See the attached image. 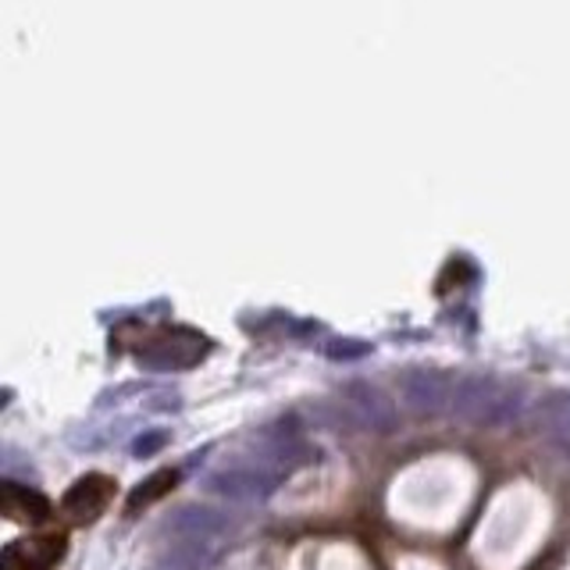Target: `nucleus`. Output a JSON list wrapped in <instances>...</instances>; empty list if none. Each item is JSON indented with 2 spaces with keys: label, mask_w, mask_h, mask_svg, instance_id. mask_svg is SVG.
Instances as JSON below:
<instances>
[{
  "label": "nucleus",
  "mask_w": 570,
  "mask_h": 570,
  "mask_svg": "<svg viewBox=\"0 0 570 570\" xmlns=\"http://www.w3.org/2000/svg\"><path fill=\"white\" fill-rule=\"evenodd\" d=\"M453 410L478 424H510L520 414V389L503 386L493 374H461L453 389Z\"/></svg>",
  "instance_id": "obj_1"
},
{
  "label": "nucleus",
  "mask_w": 570,
  "mask_h": 570,
  "mask_svg": "<svg viewBox=\"0 0 570 570\" xmlns=\"http://www.w3.org/2000/svg\"><path fill=\"white\" fill-rule=\"evenodd\" d=\"M282 482V474L275 467L261 464H229L208 474V488L218 496H225L232 503H246V499H264L272 496Z\"/></svg>",
  "instance_id": "obj_2"
},
{
  "label": "nucleus",
  "mask_w": 570,
  "mask_h": 570,
  "mask_svg": "<svg viewBox=\"0 0 570 570\" xmlns=\"http://www.w3.org/2000/svg\"><path fill=\"white\" fill-rule=\"evenodd\" d=\"M456 378L439 368H410L400 374V395L410 410L418 414H439V410L453 407Z\"/></svg>",
  "instance_id": "obj_3"
},
{
  "label": "nucleus",
  "mask_w": 570,
  "mask_h": 570,
  "mask_svg": "<svg viewBox=\"0 0 570 570\" xmlns=\"http://www.w3.org/2000/svg\"><path fill=\"white\" fill-rule=\"evenodd\" d=\"M208 353V339L189 328H161L154 331L147 346H139V360L154 368H182Z\"/></svg>",
  "instance_id": "obj_4"
},
{
  "label": "nucleus",
  "mask_w": 570,
  "mask_h": 570,
  "mask_svg": "<svg viewBox=\"0 0 570 570\" xmlns=\"http://www.w3.org/2000/svg\"><path fill=\"white\" fill-rule=\"evenodd\" d=\"M68 538L65 535H33V538H14L0 552V570H51L65 557Z\"/></svg>",
  "instance_id": "obj_5"
},
{
  "label": "nucleus",
  "mask_w": 570,
  "mask_h": 570,
  "mask_svg": "<svg viewBox=\"0 0 570 570\" xmlns=\"http://www.w3.org/2000/svg\"><path fill=\"white\" fill-rule=\"evenodd\" d=\"M346 407L353 410V421L371 428V432H395V407L392 400H386V392L363 382V378H353V382L342 386Z\"/></svg>",
  "instance_id": "obj_6"
},
{
  "label": "nucleus",
  "mask_w": 570,
  "mask_h": 570,
  "mask_svg": "<svg viewBox=\"0 0 570 570\" xmlns=\"http://www.w3.org/2000/svg\"><path fill=\"white\" fill-rule=\"evenodd\" d=\"M115 496V482L107 478V474H83L68 493L61 499V510L68 514V520L75 525H86V520H97L104 514V506Z\"/></svg>",
  "instance_id": "obj_7"
},
{
  "label": "nucleus",
  "mask_w": 570,
  "mask_h": 570,
  "mask_svg": "<svg viewBox=\"0 0 570 570\" xmlns=\"http://www.w3.org/2000/svg\"><path fill=\"white\" fill-rule=\"evenodd\" d=\"M225 531H229V517L203 503H186L165 517V535L171 538H203V542H214Z\"/></svg>",
  "instance_id": "obj_8"
},
{
  "label": "nucleus",
  "mask_w": 570,
  "mask_h": 570,
  "mask_svg": "<svg viewBox=\"0 0 570 570\" xmlns=\"http://www.w3.org/2000/svg\"><path fill=\"white\" fill-rule=\"evenodd\" d=\"M0 506H4V514L11 520H43L51 514V503H46L43 493H36V488H29L22 482H11V478L0 485Z\"/></svg>",
  "instance_id": "obj_9"
},
{
  "label": "nucleus",
  "mask_w": 570,
  "mask_h": 570,
  "mask_svg": "<svg viewBox=\"0 0 570 570\" xmlns=\"http://www.w3.org/2000/svg\"><path fill=\"white\" fill-rule=\"evenodd\" d=\"M535 424L557 439V446L570 442V392H549L535 403Z\"/></svg>",
  "instance_id": "obj_10"
},
{
  "label": "nucleus",
  "mask_w": 570,
  "mask_h": 570,
  "mask_svg": "<svg viewBox=\"0 0 570 570\" xmlns=\"http://www.w3.org/2000/svg\"><path fill=\"white\" fill-rule=\"evenodd\" d=\"M214 557V542H203V538H171L161 552L165 570H203Z\"/></svg>",
  "instance_id": "obj_11"
},
{
  "label": "nucleus",
  "mask_w": 570,
  "mask_h": 570,
  "mask_svg": "<svg viewBox=\"0 0 570 570\" xmlns=\"http://www.w3.org/2000/svg\"><path fill=\"white\" fill-rule=\"evenodd\" d=\"M176 482H179V471L176 467H165V471L150 474L147 482H139V488H133V493H129V514H136L139 506H150L154 499H161Z\"/></svg>",
  "instance_id": "obj_12"
},
{
  "label": "nucleus",
  "mask_w": 570,
  "mask_h": 570,
  "mask_svg": "<svg viewBox=\"0 0 570 570\" xmlns=\"http://www.w3.org/2000/svg\"><path fill=\"white\" fill-rule=\"evenodd\" d=\"M325 353L331 360H360V357L371 353V342H363V339H328Z\"/></svg>",
  "instance_id": "obj_13"
},
{
  "label": "nucleus",
  "mask_w": 570,
  "mask_h": 570,
  "mask_svg": "<svg viewBox=\"0 0 570 570\" xmlns=\"http://www.w3.org/2000/svg\"><path fill=\"white\" fill-rule=\"evenodd\" d=\"M168 442V432H147V435H139L136 442H133V453L136 456H150V453H157Z\"/></svg>",
  "instance_id": "obj_14"
}]
</instances>
